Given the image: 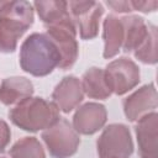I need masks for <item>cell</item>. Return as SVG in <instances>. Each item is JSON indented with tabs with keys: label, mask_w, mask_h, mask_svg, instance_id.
Masks as SVG:
<instances>
[{
	"label": "cell",
	"mask_w": 158,
	"mask_h": 158,
	"mask_svg": "<svg viewBox=\"0 0 158 158\" xmlns=\"http://www.w3.org/2000/svg\"><path fill=\"white\" fill-rule=\"evenodd\" d=\"M20 67L33 77L51 74L60 62V53L47 33L33 32L20 47Z\"/></svg>",
	"instance_id": "obj_1"
},
{
	"label": "cell",
	"mask_w": 158,
	"mask_h": 158,
	"mask_svg": "<svg viewBox=\"0 0 158 158\" xmlns=\"http://www.w3.org/2000/svg\"><path fill=\"white\" fill-rule=\"evenodd\" d=\"M9 118L15 126L26 132H38L51 127L60 116L59 109L53 101L40 96H30L10 109Z\"/></svg>",
	"instance_id": "obj_2"
},
{
	"label": "cell",
	"mask_w": 158,
	"mask_h": 158,
	"mask_svg": "<svg viewBox=\"0 0 158 158\" xmlns=\"http://www.w3.org/2000/svg\"><path fill=\"white\" fill-rule=\"evenodd\" d=\"M35 9L28 1H6L0 10V52L12 53L19 40L33 25Z\"/></svg>",
	"instance_id": "obj_3"
},
{
	"label": "cell",
	"mask_w": 158,
	"mask_h": 158,
	"mask_svg": "<svg viewBox=\"0 0 158 158\" xmlns=\"http://www.w3.org/2000/svg\"><path fill=\"white\" fill-rule=\"evenodd\" d=\"M41 137L53 158H69L77 153L80 144L79 133L65 118H59L44 130Z\"/></svg>",
	"instance_id": "obj_4"
},
{
	"label": "cell",
	"mask_w": 158,
	"mask_h": 158,
	"mask_svg": "<svg viewBox=\"0 0 158 158\" xmlns=\"http://www.w3.org/2000/svg\"><path fill=\"white\" fill-rule=\"evenodd\" d=\"M133 148L130 128L123 123H110L96 141L99 158H130Z\"/></svg>",
	"instance_id": "obj_5"
},
{
	"label": "cell",
	"mask_w": 158,
	"mask_h": 158,
	"mask_svg": "<svg viewBox=\"0 0 158 158\" xmlns=\"http://www.w3.org/2000/svg\"><path fill=\"white\" fill-rule=\"evenodd\" d=\"M104 72L110 90L118 96L135 89L141 80L138 65L128 57H120L111 60Z\"/></svg>",
	"instance_id": "obj_6"
},
{
	"label": "cell",
	"mask_w": 158,
	"mask_h": 158,
	"mask_svg": "<svg viewBox=\"0 0 158 158\" xmlns=\"http://www.w3.org/2000/svg\"><path fill=\"white\" fill-rule=\"evenodd\" d=\"M46 33L56 43L59 53L60 62L58 68L67 70L70 69L78 59L79 44L77 41V26L74 20L48 26L46 27Z\"/></svg>",
	"instance_id": "obj_7"
},
{
	"label": "cell",
	"mask_w": 158,
	"mask_h": 158,
	"mask_svg": "<svg viewBox=\"0 0 158 158\" xmlns=\"http://www.w3.org/2000/svg\"><path fill=\"white\" fill-rule=\"evenodd\" d=\"M69 12L81 40H93L99 33L104 5L99 1H69Z\"/></svg>",
	"instance_id": "obj_8"
},
{
	"label": "cell",
	"mask_w": 158,
	"mask_h": 158,
	"mask_svg": "<svg viewBox=\"0 0 158 158\" xmlns=\"http://www.w3.org/2000/svg\"><path fill=\"white\" fill-rule=\"evenodd\" d=\"M158 105L157 89L153 83L146 84L123 99V114L131 122L139 120L148 112L156 111Z\"/></svg>",
	"instance_id": "obj_9"
},
{
	"label": "cell",
	"mask_w": 158,
	"mask_h": 158,
	"mask_svg": "<svg viewBox=\"0 0 158 158\" xmlns=\"http://www.w3.org/2000/svg\"><path fill=\"white\" fill-rule=\"evenodd\" d=\"M107 121V111L102 104L85 102L78 106L74 115L72 126L79 135H94L101 130Z\"/></svg>",
	"instance_id": "obj_10"
},
{
	"label": "cell",
	"mask_w": 158,
	"mask_h": 158,
	"mask_svg": "<svg viewBox=\"0 0 158 158\" xmlns=\"http://www.w3.org/2000/svg\"><path fill=\"white\" fill-rule=\"evenodd\" d=\"M135 133L141 158H158V114L152 111L137 120Z\"/></svg>",
	"instance_id": "obj_11"
},
{
	"label": "cell",
	"mask_w": 158,
	"mask_h": 158,
	"mask_svg": "<svg viewBox=\"0 0 158 158\" xmlns=\"http://www.w3.org/2000/svg\"><path fill=\"white\" fill-rule=\"evenodd\" d=\"M52 99L59 111L69 114L79 106L84 99V91L80 79L75 75L64 77L53 89Z\"/></svg>",
	"instance_id": "obj_12"
},
{
	"label": "cell",
	"mask_w": 158,
	"mask_h": 158,
	"mask_svg": "<svg viewBox=\"0 0 158 158\" xmlns=\"http://www.w3.org/2000/svg\"><path fill=\"white\" fill-rule=\"evenodd\" d=\"M123 23L121 17L110 14L105 17L102 22V40H104V52L102 57L105 59H111L118 54L123 43Z\"/></svg>",
	"instance_id": "obj_13"
},
{
	"label": "cell",
	"mask_w": 158,
	"mask_h": 158,
	"mask_svg": "<svg viewBox=\"0 0 158 158\" xmlns=\"http://www.w3.org/2000/svg\"><path fill=\"white\" fill-rule=\"evenodd\" d=\"M35 89L30 79L25 77H9L0 84V102L10 106L32 96Z\"/></svg>",
	"instance_id": "obj_14"
},
{
	"label": "cell",
	"mask_w": 158,
	"mask_h": 158,
	"mask_svg": "<svg viewBox=\"0 0 158 158\" xmlns=\"http://www.w3.org/2000/svg\"><path fill=\"white\" fill-rule=\"evenodd\" d=\"M121 21L123 23L125 36L122 43V51L126 53H133L141 43L146 40L148 35V25L143 17L138 15H127L122 16Z\"/></svg>",
	"instance_id": "obj_15"
},
{
	"label": "cell",
	"mask_w": 158,
	"mask_h": 158,
	"mask_svg": "<svg viewBox=\"0 0 158 158\" xmlns=\"http://www.w3.org/2000/svg\"><path fill=\"white\" fill-rule=\"evenodd\" d=\"M32 6L37 11V15L40 20L43 22L44 27L73 20L68 9V1H63V0L35 1Z\"/></svg>",
	"instance_id": "obj_16"
},
{
	"label": "cell",
	"mask_w": 158,
	"mask_h": 158,
	"mask_svg": "<svg viewBox=\"0 0 158 158\" xmlns=\"http://www.w3.org/2000/svg\"><path fill=\"white\" fill-rule=\"evenodd\" d=\"M80 83L84 94H86L90 99L106 100L112 95V91L110 90L109 84L106 81L105 72L101 68L91 67L85 70Z\"/></svg>",
	"instance_id": "obj_17"
},
{
	"label": "cell",
	"mask_w": 158,
	"mask_h": 158,
	"mask_svg": "<svg viewBox=\"0 0 158 158\" xmlns=\"http://www.w3.org/2000/svg\"><path fill=\"white\" fill-rule=\"evenodd\" d=\"M11 158H46L44 148L36 137H23L10 148Z\"/></svg>",
	"instance_id": "obj_18"
},
{
	"label": "cell",
	"mask_w": 158,
	"mask_h": 158,
	"mask_svg": "<svg viewBox=\"0 0 158 158\" xmlns=\"http://www.w3.org/2000/svg\"><path fill=\"white\" fill-rule=\"evenodd\" d=\"M157 26L149 22L148 25V35L146 40L141 43V46L133 52L136 59L144 64H156L158 62L157 57Z\"/></svg>",
	"instance_id": "obj_19"
},
{
	"label": "cell",
	"mask_w": 158,
	"mask_h": 158,
	"mask_svg": "<svg viewBox=\"0 0 158 158\" xmlns=\"http://www.w3.org/2000/svg\"><path fill=\"white\" fill-rule=\"evenodd\" d=\"M131 4V7L132 10L135 11H141V12H144V14H148V12H153L157 10L158 7V1H130Z\"/></svg>",
	"instance_id": "obj_20"
},
{
	"label": "cell",
	"mask_w": 158,
	"mask_h": 158,
	"mask_svg": "<svg viewBox=\"0 0 158 158\" xmlns=\"http://www.w3.org/2000/svg\"><path fill=\"white\" fill-rule=\"evenodd\" d=\"M10 139H11V130L9 125L0 118V153L5 151V148L10 143Z\"/></svg>",
	"instance_id": "obj_21"
},
{
	"label": "cell",
	"mask_w": 158,
	"mask_h": 158,
	"mask_svg": "<svg viewBox=\"0 0 158 158\" xmlns=\"http://www.w3.org/2000/svg\"><path fill=\"white\" fill-rule=\"evenodd\" d=\"M105 4H106L109 7H111L114 11H116V12L125 14V12H131V11H133L132 7H131L130 1H106Z\"/></svg>",
	"instance_id": "obj_22"
},
{
	"label": "cell",
	"mask_w": 158,
	"mask_h": 158,
	"mask_svg": "<svg viewBox=\"0 0 158 158\" xmlns=\"http://www.w3.org/2000/svg\"><path fill=\"white\" fill-rule=\"evenodd\" d=\"M5 2H6V1H2V0L0 1V10H1V7H2L4 5H5Z\"/></svg>",
	"instance_id": "obj_23"
},
{
	"label": "cell",
	"mask_w": 158,
	"mask_h": 158,
	"mask_svg": "<svg viewBox=\"0 0 158 158\" xmlns=\"http://www.w3.org/2000/svg\"><path fill=\"white\" fill-rule=\"evenodd\" d=\"M0 158H6V157H0Z\"/></svg>",
	"instance_id": "obj_24"
}]
</instances>
